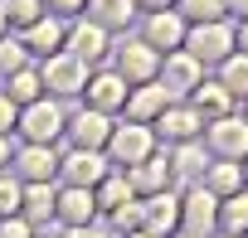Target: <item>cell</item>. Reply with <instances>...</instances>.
I'll list each match as a JSON object with an SVG mask.
<instances>
[{
    "mask_svg": "<svg viewBox=\"0 0 248 238\" xmlns=\"http://www.w3.org/2000/svg\"><path fill=\"white\" fill-rule=\"evenodd\" d=\"M34 238H59V223L54 228H34Z\"/></svg>",
    "mask_w": 248,
    "mask_h": 238,
    "instance_id": "obj_43",
    "label": "cell"
},
{
    "mask_svg": "<svg viewBox=\"0 0 248 238\" xmlns=\"http://www.w3.org/2000/svg\"><path fill=\"white\" fill-rule=\"evenodd\" d=\"M185 30L190 25L175 10H151L141 20V44H151L156 54H175V49H185Z\"/></svg>",
    "mask_w": 248,
    "mask_h": 238,
    "instance_id": "obj_15",
    "label": "cell"
},
{
    "mask_svg": "<svg viewBox=\"0 0 248 238\" xmlns=\"http://www.w3.org/2000/svg\"><path fill=\"white\" fill-rule=\"evenodd\" d=\"M112 73L117 78H127V88H141V83H156L161 73V54L141 39H122L112 44Z\"/></svg>",
    "mask_w": 248,
    "mask_h": 238,
    "instance_id": "obj_4",
    "label": "cell"
},
{
    "mask_svg": "<svg viewBox=\"0 0 248 238\" xmlns=\"http://www.w3.org/2000/svg\"><path fill=\"white\" fill-rule=\"evenodd\" d=\"M137 10H146V15L151 10H175V0H137Z\"/></svg>",
    "mask_w": 248,
    "mask_h": 238,
    "instance_id": "obj_41",
    "label": "cell"
},
{
    "mask_svg": "<svg viewBox=\"0 0 248 238\" xmlns=\"http://www.w3.org/2000/svg\"><path fill=\"white\" fill-rule=\"evenodd\" d=\"M63 49L78 59V63H88V68H102L107 59H112V34L102 30V25H93V20H68V39H63Z\"/></svg>",
    "mask_w": 248,
    "mask_h": 238,
    "instance_id": "obj_6",
    "label": "cell"
},
{
    "mask_svg": "<svg viewBox=\"0 0 248 238\" xmlns=\"http://www.w3.org/2000/svg\"><path fill=\"white\" fill-rule=\"evenodd\" d=\"M141 228H146L151 238H170V233H180V194H175V190L146 194V199H141Z\"/></svg>",
    "mask_w": 248,
    "mask_h": 238,
    "instance_id": "obj_16",
    "label": "cell"
},
{
    "mask_svg": "<svg viewBox=\"0 0 248 238\" xmlns=\"http://www.w3.org/2000/svg\"><path fill=\"white\" fill-rule=\"evenodd\" d=\"M156 83H161L170 97H190V92L204 83V63H200V59H190L185 49L161 54V73H156Z\"/></svg>",
    "mask_w": 248,
    "mask_h": 238,
    "instance_id": "obj_10",
    "label": "cell"
},
{
    "mask_svg": "<svg viewBox=\"0 0 248 238\" xmlns=\"http://www.w3.org/2000/svg\"><path fill=\"white\" fill-rule=\"evenodd\" d=\"M185 54L200 63H224L233 54V25L214 20V25H190L185 30Z\"/></svg>",
    "mask_w": 248,
    "mask_h": 238,
    "instance_id": "obj_8",
    "label": "cell"
},
{
    "mask_svg": "<svg viewBox=\"0 0 248 238\" xmlns=\"http://www.w3.org/2000/svg\"><path fill=\"white\" fill-rule=\"evenodd\" d=\"M88 63H78L68 49H59V54H49V59H39V83H44V92L49 97H83V88H88Z\"/></svg>",
    "mask_w": 248,
    "mask_h": 238,
    "instance_id": "obj_3",
    "label": "cell"
},
{
    "mask_svg": "<svg viewBox=\"0 0 248 238\" xmlns=\"http://www.w3.org/2000/svg\"><path fill=\"white\" fill-rule=\"evenodd\" d=\"M161 141H170V146H185V141H200L204 136V117L190 107V102H170L161 117H156V127H151Z\"/></svg>",
    "mask_w": 248,
    "mask_h": 238,
    "instance_id": "obj_12",
    "label": "cell"
},
{
    "mask_svg": "<svg viewBox=\"0 0 248 238\" xmlns=\"http://www.w3.org/2000/svg\"><path fill=\"white\" fill-rule=\"evenodd\" d=\"M15 127H20V107H15L5 92H0V136H10Z\"/></svg>",
    "mask_w": 248,
    "mask_h": 238,
    "instance_id": "obj_36",
    "label": "cell"
},
{
    "mask_svg": "<svg viewBox=\"0 0 248 238\" xmlns=\"http://www.w3.org/2000/svg\"><path fill=\"white\" fill-rule=\"evenodd\" d=\"M243 190H248V161H243Z\"/></svg>",
    "mask_w": 248,
    "mask_h": 238,
    "instance_id": "obj_46",
    "label": "cell"
},
{
    "mask_svg": "<svg viewBox=\"0 0 248 238\" xmlns=\"http://www.w3.org/2000/svg\"><path fill=\"white\" fill-rule=\"evenodd\" d=\"M88 20L102 25L107 34H117L137 20V0H88Z\"/></svg>",
    "mask_w": 248,
    "mask_h": 238,
    "instance_id": "obj_22",
    "label": "cell"
},
{
    "mask_svg": "<svg viewBox=\"0 0 248 238\" xmlns=\"http://www.w3.org/2000/svg\"><path fill=\"white\" fill-rule=\"evenodd\" d=\"M107 223L117 228V238H122V233H132V228H141V199H132V204H122L117 214H107Z\"/></svg>",
    "mask_w": 248,
    "mask_h": 238,
    "instance_id": "obj_34",
    "label": "cell"
},
{
    "mask_svg": "<svg viewBox=\"0 0 248 238\" xmlns=\"http://www.w3.org/2000/svg\"><path fill=\"white\" fill-rule=\"evenodd\" d=\"M180 233H190V238L219 233V194H209L204 185H190L180 194Z\"/></svg>",
    "mask_w": 248,
    "mask_h": 238,
    "instance_id": "obj_7",
    "label": "cell"
},
{
    "mask_svg": "<svg viewBox=\"0 0 248 238\" xmlns=\"http://www.w3.org/2000/svg\"><path fill=\"white\" fill-rule=\"evenodd\" d=\"M170 170L180 175V180H204V170H209V151H204V141H185V146H170Z\"/></svg>",
    "mask_w": 248,
    "mask_h": 238,
    "instance_id": "obj_23",
    "label": "cell"
},
{
    "mask_svg": "<svg viewBox=\"0 0 248 238\" xmlns=\"http://www.w3.org/2000/svg\"><path fill=\"white\" fill-rule=\"evenodd\" d=\"M112 175V161L102 156V151H63V161H59V185H78V190H97L102 180Z\"/></svg>",
    "mask_w": 248,
    "mask_h": 238,
    "instance_id": "obj_9",
    "label": "cell"
},
{
    "mask_svg": "<svg viewBox=\"0 0 248 238\" xmlns=\"http://www.w3.org/2000/svg\"><path fill=\"white\" fill-rule=\"evenodd\" d=\"M170 238H190V233H170Z\"/></svg>",
    "mask_w": 248,
    "mask_h": 238,
    "instance_id": "obj_48",
    "label": "cell"
},
{
    "mask_svg": "<svg viewBox=\"0 0 248 238\" xmlns=\"http://www.w3.org/2000/svg\"><path fill=\"white\" fill-rule=\"evenodd\" d=\"M204 151L214 161H248V117H219V122H204Z\"/></svg>",
    "mask_w": 248,
    "mask_h": 238,
    "instance_id": "obj_5",
    "label": "cell"
},
{
    "mask_svg": "<svg viewBox=\"0 0 248 238\" xmlns=\"http://www.w3.org/2000/svg\"><path fill=\"white\" fill-rule=\"evenodd\" d=\"M34 59H30V49H25V39L20 34H5L0 39V78H10V73H20V68H30Z\"/></svg>",
    "mask_w": 248,
    "mask_h": 238,
    "instance_id": "obj_32",
    "label": "cell"
},
{
    "mask_svg": "<svg viewBox=\"0 0 248 238\" xmlns=\"http://www.w3.org/2000/svg\"><path fill=\"white\" fill-rule=\"evenodd\" d=\"M224 15H233V20H248V0H224Z\"/></svg>",
    "mask_w": 248,
    "mask_h": 238,
    "instance_id": "obj_39",
    "label": "cell"
},
{
    "mask_svg": "<svg viewBox=\"0 0 248 238\" xmlns=\"http://www.w3.org/2000/svg\"><path fill=\"white\" fill-rule=\"evenodd\" d=\"M122 238H151V233L146 228H132V233H122Z\"/></svg>",
    "mask_w": 248,
    "mask_h": 238,
    "instance_id": "obj_44",
    "label": "cell"
},
{
    "mask_svg": "<svg viewBox=\"0 0 248 238\" xmlns=\"http://www.w3.org/2000/svg\"><path fill=\"white\" fill-rule=\"evenodd\" d=\"M209 194H219V199H229V194H238L243 190V165L238 161H209V170H204V180H200Z\"/></svg>",
    "mask_w": 248,
    "mask_h": 238,
    "instance_id": "obj_26",
    "label": "cell"
},
{
    "mask_svg": "<svg viewBox=\"0 0 248 238\" xmlns=\"http://www.w3.org/2000/svg\"><path fill=\"white\" fill-rule=\"evenodd\" d=\"M151 151H156V132L141 127V122H112V136H107V146H102V156L112 161V170H132V165H141Z\"/></svg>",
    "mask_w": 248,
    "mask_h": 238,
    "instance_id": "obj_2",
    "label": "cell"
},
{
    "mask_svg": "<svg viewBox=\"0 0 248 238\" xmlns=\"http://www.w3.org/2000/svg\"><path fill=\"white\" fill-rule=\"evenodd\" d=\"M20 39H25V49H30V59H49V54H59L63 49V39H68V20H59V15H39L30 30H20Z\"/></svg>",
    "mask_w": 248,
    "mask_h": 238,
    "instance_id": "obj_17",
    "label": "cell"
},
{
    "mask_svg": "<svg viewBox=\"0 0 248 238\" xmlns=\"http://www.w3.org/2000/svg\"><path fill=\"white\" fill-rule=\"evenodd\" d=\"M54 204H59V185H25L20 219H30L34 228H49L54 223Z\"/></svg>",
    "mask_w": 248,
    "mask_h": 238,
    "instance_id": "obj_21",
    "label": "cell"
},
{
    "mask_svg": "<svg viewBox=\"0 0 248 238\" xmlns=\"http://www.w3.org/2000/svg\"><path fill=\"white\" fill-rule=\"evenodd\" d=\"M229 102H233V97L219 88V78H214V83H200V88L190 92V107L204 117V122H219V117H229Z\"/></svg>",
    "mask_w": 248,
    "mask_h": 238,
    "instance_id": "obj_27",
    "label": "cell"
},
{
    "mask_svg": "<svg viewBox=\"0 0 248 238\" xmlns=\"http://www.w3.org/2000/svg\"><path fill=\"white\" fill-rule=\"evenodd\" d=\"M0 238H34V223L20 219V214H10V219H0Z\"/></svg>",
    "mask_w": 248,
    "mask_h": 238,
    "instance_id": "obj_35",
    "label": "cell"
},
{
    "mask_svg": "<svg viewBox=\"0 0 248 238\" xmlns=\"http://www.w3.org/2000/svg\"><path fill=\"white\" fill-rule=\"evenodd\" d=\"M59 238H117V233L102 223H78V228H59Z\"/></svg>",
    "mask_w": 248,
    "mask_h": 238,
    "instance_id": "obj_37",
    "label": "cell"
},
{
    "mask_svg": "<svg viewBox=\"0 0 248 238\" xmlns=\"http://www.w3.org/2000/svg\"><path fill=\"white\" fill-rule=\"evenodd\" d=\"M127 180H132L137 199L170 190V180H175V170H170V156H166V151H151V156H146L141 165H132V170H127Z\"/></svg>",
    "mask_w": 248,
    "mask_h": 238,
    "instance_id": "obj_19",
    "label": "cell"
},
{
    "mask_svg": "<svg viewBox=\"0 0 248 238\" xmlns=\"http://www.w3.org/2000/svg\"><path fill=\"white\" fill-rule=\"evenodd\" d=\"M88 5V0H44V10L59 15V20H78V10Z\"/></svg>",
    "mask_w": 248,
    "mask_h": 238,
    "instance_id": "obj_38",
    "label": "cell"
},
{
    "mask_svg": "<svg viewBox=\"0 0 248 238\" xmlns=\"http://www.w3.org/2000/svg\"><path fill=\"white\" fill-rule=\"evenodd\" d=\"M175 15L185 25H214L224 20V0H175Z\"/></svg>",
    "mask_w": 248,
    "mask_h": 238,
    "instance_id": "obj_31",
    "label": "cell"
},
{
    "mask_svg": "<svg viewBox=\"0 0 248 238\" xmlns=\"http://www.w3.org/2000/svg\"><path fill=\"white\" fill-rule=\"evenodd\" d=\"M10 161H15V151H10V136H0V170H10Z\"/></svg>",
    "mask_w": 248,
    "mask_h": 238,
    "instance_id": "obj_42",
    "label": "cell"
},
{
    "mask_svg": "<svg viewBox=\"0 0 248 238\" xmlns=\"http://www.w3.org/2000/svg\"><path fill=\"white\" fill-rule=\"evenodd\" d=\"M0 83H5L0 92H5L15 107H30V102H39V97H44V83H39V63H30V68H20V73H10V78H0Z\"/></svg>",
    "mask_w": 248,
    "mask_h": 238,
    "instance_id": "obj_25",
    "label": "cell"
},
{
    "mask_svg": "<svg viewBox=\"0 0 248 238\" xmlns=\"http://www.w3.org/2000/svg\"><path fill=\"white\" fill-rule=\"evenodd\" d=\"M63 127H68V112L59 107V97H39V102H30V107H20V136H25V146H59V136H63Z\"/></svg>",
    "mask_w": 248,
    "mask_h": 238,
    "instance_id": "obj_1",
    "label": "cell"
},
{
    "mask_svg": "<svg viewBox=\"0 0 248 238\" xmlns=\"http://www.w3.org/2000/svg\"><path fill=\"white\" fill-rule=\"evenodd\" d=\"M93 199H97V214H117L122 204H132V199H137V190H132L127 170H112V175L93 190Z\"/></svg>",
    "mask_w": 248,
    "mask_h": 238,
    "instance_id": "obj_24",
    "label": "cell"
},
{
    "mask_svg": "<svg viewBox=\"0 0 248 238\" xmlns=\"http://www.w3.org/2000/svg\"><path fill=\"white\" fill-rule=\"evenodd\" d=\"M233 49L248 54V20H238V30H233Z\"/></svg>",
    "mask_w": 248,
    "mask_h": 238,
    "instance_id": "obj_40",
    "label": "cell"
},
{
    "mask_svg": "<svg viewBox=\"0 0 248 238\" xmlns=\"http://www.w3.org/2000/svg\"><path fill=\"white\" fill-rule=\"evenodd\" d=\"M170 102H175V97H170L161 83H141V88H132V92H127V107H122V112H127V122L156 127V117H161Z\"/></svg>",
    "mask_w": 248,
    "mask_h": 238,
    "instance_id": "obj_20",
    "label": "cell"
},
{
    "mask_svg": "<svg viewBox=\"0 0 248 238\" xmlns=\"http://www.w3.org/2000/svg\"><path fill=\"white\" fill-rule=\"evenodd\" d=\"M0 15H5L10 34H20V30H30L44 15V0H0Z\"/></svg>",
    "mask_w": 248,
    "mask_h": 238,
    "instance_id": "obj_30",
    "label": "cell"
},
{
    "mask_svg": "<svg viewBox=\"0 0 248 238\" xmlns=\"http://www.w3.org/2000/svg\"><path fill=\"white\" fill-rule=\"evenodd\" d=\"M59 146H20L10 170L25 180V185H59Z\"/></svg>",
    "mask_w": 248,
    "mask_h": 238,
    "instance_id": "obj_13",
    "label": "cell"
},
{
    "mask_svg": "<svg viewBox=\"0 0 248 238\" xmlns=\"http://www.w3.org/2000/svg\"><path fill=\"white\" fill-rule=\"evenodd\" d=\"M63 136H68L73 151H102L107 136H112V117H107V112H93V107H78V112L68 117Z\"/></svg>",
    "mask_w": 248,
    "mask_h": 238,
    "instance_id": "obj_14",
    "label": "cell"
},
{
    "mask_svg": "<svg viewBox=\"0 0 248 238\" xmlns=\"http://www.w3.org/2000/svg\"><path fill=\"white\" fill-rule=\"evenodd\" d=\"M209 238H238V233H209Z\"/></svg>",
    "mask_w": 248,
    "mask_h": 238,
    "instance_id": "obj_47",
    "label": "cell"
},
{
    "mask_svg": "<svg viewBox=\"0 0 248 238\" xmlns=\"http://www.w3.org/2000/svg\"><path fill=\"white\" fill-rule=\"evenodd\" d=\"M54 223H59V228H78V223H97V199H93V190H78V185H59V204H54Z\"/></svg>",
    "mask_w": 248,
    "mask_h": 238,
    "instance_id": "obj_18",
    "label": "cell"
},
{
    "mask_svg": "<svg viewBox=\"0 0 248 238\" xmlns=\"http://www.w3.org/2000/svg\"><path fill=\"white\" fill-rule=\"evenodd\" d=\"M20 199H25V180L15 170H0V219L20 214Z\"/></svg>",
    "mask_w": 248,
    "mask_h": 238,
    "instance_id": "obj_33",
    "label": "cell"
},
{
    "mask_svg": "<svg viewBox=\"0 0 248 238\" xmlns=\"http://www.w3.org/2000/svg\"><path fill=\"white\" fill-rule=\"evenodd\" d=\"M219 88L229 92V97H243L248 102V54H229L224 63H219Z\"/></svg>",
    "mask_w": 248,
    "mask_h": 238,
    "instance_id": "obj_29",
    "label": "cell"
},
{
    "mask_svg": "<svg viewBox=\"0 0 248 238\" xmlns=\"http://www.w3.org/2000/svg\"><path fill=\"white\" fill-rule=\"evenodd\" d=\"M243 117H248V102H243Z\"/></svg>",
    "mask_w": 248,
    "mask_h": 238,
    "instance_id": "obj_49",
    "label": "cell"
},
{
    "mask_svg": "<svg viewBox=\"0 0 248 238\" xmlns=\"http://www.w3.org/2000/svg\"><path fill=\"white\" fill-rule=\"evenodd\" d=\"M219 233H238V238H248V190L219 199Z\"/></svg>",
    "mask_w": 248,
    "mask_h": 238,
    "instance_id": "obj_28",
    "label": "cell"
},
{
    "mask_svg": "<svg viewBox=\"0 0 248 238\" xmlns=\"http://www.w3.org/2000/svg\"><path fill=\"white\" fill-rule=\"evenodd\" d=\"M5 34H10V25H5V15H0V39H5Z\"/></svg>",
    "mask_w": 248,
    "mask_h": 238,
    "instance_id": "obj_45",
    "label": "cell"
},
{
    "mask_svg": "<svg viewBox=\"0 0 248 238\" xmlns=\"http://www.w3.org/2000/svg\"><path fill=\"white\" fill-rule=\"evenodd\" d=\"M127 92H132L127 78H117L112 68H93V73H88V88H83V107L117 117L122 107H127Z\"/></svg>",
    "mask_w": 248,
    "mask_h": 238,
    "instance_id": "obj_11",
    "label": "cell"
}]
</instances>
